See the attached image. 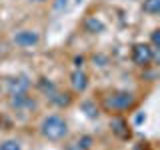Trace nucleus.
Instances as JSON below:
<instances>
[{"mask_svg":"<svg viewBox=\"0 0 160 150\" xmlns=\"http://www.w3.org/2000/svg\"><path fill=\"white\" fill-rule=\"evenodd\" d=\"M136 104V96H134L130 90H110L102 100V108L110 114H120L126 112V110L134 108Z\"/></svg>","mask_w":160,"mask_h":150,"instance_id":"nucleus-1","label":"nucleus"},{"mask_svg":"<svg viewBox=\"0 0 160 150\" xmlns=\"http://www.w3.org/2000/svg\"><path fill=\"white\" fill-rule=\"evenodd\" d=\"M40 134L50 142H60L68 136V122L60 114H48L40 122Z\"/></svg>","mask_w":160,"mask_h":150,"instance_id":"nucleus-2","label":"nucleus"},{"mask_svg":"<svg viewBox=\"0 0 160 150\" xmlns=\"http://www.w3.org/2000/svg\"><path fill=\"white\" fill-rule=\"evenodd\" d=\"M130 58H132V62L136 64L140 68H148L152 66L154 58H156V50L150 46L148 42H136L130 50Z\"/></svg>","mask_w":160,"mask_h":150,"instance_id":"nucleus-3","label":"nucleus"},{"mask_svg":"<svg viewBox=\"0 0 160 150\" xmlns=\"http://www.w3.org/2000/svg\"><path fill=\"white\" fill-rule=\"evenodd\" d=\"M8 104H10V108L20 110V112H26V110H34V108L38 106V104H36V98L30 96L28 92L10 94V96H8Z\"/></svg>","mask_w":160,"mask_h":150,"instance_id":"nucleus-4","label":"nucleus"},{"mask_svg":"<svg viewBox=\"0 0 160 150\" xmlns=\"http://www.w3.org/2000/svg\"><path fill=\"white\" fill-rule=\"evenodd\" d=\"M12 40L20 48H32V46H36L40 42V34L36 30H18V32L12 36Z\"/></svg>","mask_w":160,"mask_h":150,"instance_id":"nucleus-5","label":"nucleus"},{"mask_svg":"<svg viewBox=\"0 0 160 150\" xmlns=\"http://www.w3.org/2000/svg\"><path fill=\"white\" fill-rule=\"evenodd\" d=\"M30 90V80L24 74H18V76H10L6 78V92L10 94H20V92H28Z\"/></svg>","mask_w":160,"mask_h":150,"instance_id":"nucleus-6","label":"nucleus"},{"mask_svg":"<svg viewBox=\"0 0 160 150\" xmlns=\"http://www.w3.org/2000/svg\"><path fill=\"white\" fill-rule=\"evenodd\" d=\"M110 128H112V132L116 134L120 140H128L130 136H132V130H130V126H128V120L122 118L120 114L112 116V120H110Z\"/></svg>","mask_w":160,"mask_h":150,"instance_id":"nucleus-7","label":"nucleus"},{"mask_svg":"<svg viewBox=\"0 0 160 150\" xmlns=\"http://www.w3.org/2000/svg\"><path fill=\"white\" fill-rule=\"evenodd\" d=\"M70 86H72L74 92H86V88H88V74L84 72L82 68L72 70V74H70Z\"/></svg>","mask_w":160,"mask_h":150,"instance_id":"nucleus-8","label":"nucleus"},{"mask_svg":"<svg viewBox=\"0 0 160 150\" xmlns=\"http://www.w3.org/2000/svg\"><path fill=\"white\" fill-rule=\"evenodd\" d=\"M46 98L54 104V106H58V108L70 106V102H72V94H70V92H62V90H58V88L54 90L52 94H48Z\"/></svg>","mask_w":160,"mask_h":150,"instance_id":"nucleus-9","label":"nucleus"},{"mask_svg":"<svg viewBox=\"0 0 160 150\" xmlns=\"http://www.w3.org/2000/svg\"><path fill=\"white\" fill-rule=\"evenodd\" d=\"M92 144H94V138L92 136H80V138H76L72 144H70L68 150H90V148H92Z\"/></svg>","mask_w":160,"mask_h":150,"instance_id":"nucleus-10","label":"nucleus"},{"mask_svg":"<svg viewBox=\"0 0 160 150\" xmlns=\"http://www.w3.org/2000/svg\"><path fill=\"white\" fill-rule=\"evenodd\" d=\"M80 108L84 110V114H86L88 118H98L100 116V108L96 106V102H94V100H84L82 104H80Z\"/></svg>","mask_w":160,"mask_h":150,"instance_id":"nucleus-11","label":"nucleus"},{"mask_svg":"<svg viewBox=\"0 0 160 150\" xmlns=\"http://www.w3.org/2000/svg\"><path fill=\"white\" fill-rule=\"evenodd\" d=\"M84 28H86L88 32H92V34H98V32H102V30H104V24L100 22L96 16H88L86 22H84Z\"/></svg>","mask_w":160,"mask_h":150,"instance_id":"nucleus-12","label":"nucleus"},{"mask_svg":"<svg viewBox=\"0 0 160 150\" xmlns=\"http://www.w3.org/2000/svg\"><path fill=\"white\" fill-rule=\"evenodd\" d=\"M142 10L150 16H156L160 12V0H144L142 2Z\"/></svg>","mask_w":160,"mask_h":150,"instance_id":"nucleus-13","label":"nucleus"},{"mask_svg":"<svg viewBox=\"0 0 160 150\" xmlns=\"http://www.w3.org/2000/svg\"><path fill=\"white\" fill-rule=\"evenodd\" d=\"M38 88H40V92H42L44 96H48V94H52L58 86L52 82V80H48V78H40L38 80Z\"/></svg>","mask_w":160,"mask_h":150,"instance_id":"nucleus-14","label":"nucleus"},{"mask_svg":"<svg viewBox=\"0 0 160 150\" xmlns=\"http://www.w3.org/2000/svg\"><path fill=\"white\" fill-rule=\"evenodd\" d=\"M0 150H22V144L14 138H8V140H2V142H0Z\"/></svg>","mask_w":160,"mask_h":150,"instance_id":"nucleus-15","label":"nucleus"},{"mask_svg":"<svg viewBox=\"0 0 160 150\" xmlns=\"http://www.w3.org/2000/svg\"><path fill=\"white\" fill-rule=\"evenodd\" d=\"M150 46H152L154 50L160 48V30L158 28H154L152 34H150Z\"/></svg>","mask_w":160,"mask_h":150,"instance_id":"nucleus-16","label":"nucleus"},{"mask_svg":"<svg viewBox=\"0 0 160 150\" xmlns=\"http://www.w3.org/2000/svg\"><path fill=\"white\" fill-rule=\"evenodd\" d=\"M34 2H46V0H34Z\"/></svg>","mask_w":160,"mask_h":150,"instance_id":"nucleus-17","label":"nucleus"},{"mask_svg":"<svg viewBox=\"0 0 160 150\" xmlns=\"http://www.w3.org/2000/svg\"><path fill=\"white\" fill-rule=\"evenodd\" d=\"M0 98H2V88H0Z\"/></svg>","mask_w":160,"mask_h":150,"instance_id":"nucleus-18","label":"nucleus"}]
</instances>
